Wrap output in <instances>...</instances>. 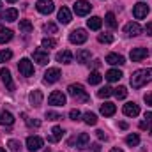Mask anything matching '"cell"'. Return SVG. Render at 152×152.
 I'll use <instances>...</instances> for the list:
<instances>
[{
  "mask_svg": "<svg viewBox=\"0 0 152 152\" xmlns=\"http://www.w3.org/2000/svg\"><path fill=\"white\" fill-rule=\"evenodd\" d=\"M115 112H117V108H115L113 103H104V104H101V113L104 115V117H112V115H115Z\"/></svg>",
  "mask_w": 152,
  "mask_h": 152,
  "instance_id": "cb8c5ba5",
  "label": "cell"
},
{
  "mask_svg": "<svg viewBox=\"0 0 152 152\" xmlns=\"http://www.w3.org/2000/svg\"><path fill=\"white\" fill-rule=\"evenodd\" d=\"M149 126H151V124H149V122H145V120H142V122H140V129H147Z\"/></svg>",
  "mask_w": 152,
  "mask_h": 152,
  "instance_id": "681fc988",
  "label": "cell"
},
{
  "mask_svg": "<svg viewBox=\"0 0 152 152\" xmlns=\"http://www.w3.org/2000/svg\"><path fill=\"white\" fill-rule=\"evenodd\" d=\"M14 117L11 112H0V126H12Z\"/></svg>",
  "mask_w": 152,
  "mask_h": 152,
  "instance_id": "7402d4cb",
  "label": "cell"
},
{
  "mask_svg": "<svg viewBox=\"0 0 152 152\" xmlns=\"http://www.w3.org/2000/svg\"><path fill=\"white\" fill-rule=\"evenodd\" d=\"M113 94L117 99H126L127 97V88L126 87H117V88H113Z\"/></svg>",
  "mask_w": 152,
  "mask_h": 152,
  "instance_id": "d6a6232c",
  "label": "cell"
},
{
  "mask_svg": "<svg viewBox=\"0 0 152 152\" xmlns=\"http://www.w3.org/2000/svg\"><path fill=\"white\" fill-rule=\"evenodd\" d=\"M44 32H46V34H57V25L51 23V21L46 23V25H44Z\"/></svg>",
  "mask_w": 152,
  "mask_h": 152,
  "instance_id": "ab89813d",
  "label": "cell"
},
{
  "mask_svg": "<svg viewBox=\"0 0 152 152\" xmlns=\"http://www.w3.org/2000/svg\"><path fill=\"white\" fill-rule=\"evenodd\" d=\"M7 2H11V4H12V2H16V0H7Z\"/></svg>",
  "mask_w": 152,
  "mask_h": 152,
  "instance_id": "db71d44e",
  "label": "cell"
},
{
  "mask_svg": "<svg viewBox=\"0 0 152 152\" xmlns=\"http://www.w3.org/2000/svg\"><path fill=\"white\" fill-rule=\"evenodd\" d=\"M62 136H64V129L60 126H55L51 129V136H48V142H58L62 140Z\"/></svg>",
  "mask_w": 152,
  "mask_h": 152,
  "instance_id": "44dd1931",
  "label": "cell"
},
{
  "mask_svg": "<svg viewBox=\"0 0 152 152\" xmlns=\"http://www.w3.org/2000/svg\"><path fill=\"white\" fill-rule=\"evenodd\" d=\"M101 151V145H99V143H94V145H92V151L90 152H99Z\"/></svg>",
  "mask_w": 152,
  "mask_h": 152,
  "instance_id": "c3c4849f",
  "label": "cell"
},
{
  "mask_svg": "<svg viewBox=\"0 0 152 152\" xmlns=\"http://www.w3.org/2000/svg\"><path fill=\"white\" fill-rule=\"evenodd\" d=\"M41 44H42V48H48V50H50V48H55V46H57V41L51 39V37H44Z\"/></svg>",
  "mask_w": 152,
  "mask_h": 152,
  "instance_id": "f35d334b",
  "label": "cell"
},
{
  "mask_svg": "<svg viewBox=\"0 0 152 152\" xmlns=\"http://www.w3.org/2000/svg\"><path fill=\"white\" fill-rule=\"evenodd\" d=\"M118 126H120V127H122V129H127V124H126V122H120V124H118Z\"/></svg>",
  "mask_w": 152,
  "mask_h": 152,
  "instance_id": "816d5d0a",
  "label": "cell"
},
{
  "mask_svg": "<svg viewBox=\"0 0 152 152\" xmlns=\"http://www.w3.org/2000/svg\"><path fill=\"white\" fill-rule=\"evenodd\" d=\"M60 76H62V73H60L58 67H50V69L44 73V81H46V83H55V81L60 80Z\"/></svg>",
  "mask_w": 152,
  "mask_h": 152,
  "instance_id": "4fadbf2b",
  "label": "cell"
},
{
  "mask_svg": "<svg viewBox=\"0 0 152 152\" xmlns=\"http://www.w3.org/2000/svg\"><path fill=\"white\" fill-rule=\"evenodd\" d=\"M18 69H20V73L23 76H32L34 75V66H32V62L28 60V58H21L20 62H18Z\"/></svg>",
  "mask_w": 152,
  "mask_h": 152,
  "instance_id": "8992f818",
  "label": "cell"
},
{
  "mask_svg": "<svg viewBox=\"0 0 152 152\" xmlns=\"http://www.w3.org/2000/svg\"><path fill=\"white\" fill-rule=\"evenodd\" d=\"M145 34H147V36H151V37H152V21H151V23H147V25H145Z\"/></svg>",
  "mask_w": 152,
  "mask_h": 152,
  "instance_id": "7bdbcfd3",
  "label": "cell"
},
{
  "mask_svg": "<svg viewBox=\"0 0 152 152\" xmlns=\"http://www.w3.org/2000/svg\"><path fill=\"white\" fill-rule=\"evenodd\" d=\"M122 112H124V115H127V117H136V115L140 113V106L136 103H127V104H124Z\"/></svg>",
  "mask_w": 152,
  "mask_h": 152,
  "instance_id": "e0dca14e",
  "label": "cell"
},
{
  "mask_svg": "<svg viewBox=\"0 0 152 152\" xmlns=\"http://www.w3.org/2000/svg\"><path fill=\"white\" fill-rule=\"evenodd\" d=\"M129 57H131L133 62H140V60H143V58L149 57V48H133L131 53H129Z\"/></svg>",
  "mask_w": 152,
  "mask_h": 152,
  "instance_id": "30bf717a",
  "label": "cell"
},
{
  "mask_svg": "<svg viewBox=\"0 0 152 152\" xmlns=\"http://www.w3.org/2000/svg\"><path fill=\"white\" fill-rule=\"evenodd\" d=\"M145 122H149V124L152 122V112H147L145 113Z\"/></svg>",
  "mask_w": 152,
  "mask_h": 152,
  "instance_id": "7dc6e473",
  "label": "cell"
},
{
  "mask_svg": "<svg viewBox=\"0 0 152 152\" xmlns=\"http://www.w3.org/2000/svg\"><path fill=\"white\" fill-rule=\"evenodd\" d=\"M149 14V5L145 4V2H138L134 7H133V16L136 18V20H142V18H145Z\"/></svg>",
  "mask_w": 152,
  "mask_h": 152,
  "instance_id": "9c48e42d",
  "label": "cell"
},
{
  "mask_svg": "<svg viewBox=\"0 0 152 152\" xmlns=\"http://www.w3.org/2000/svg\"><path fill=\"white\" fill-rule=\"evenodd\" d=\"M131 87L133 88H142L145 83H149L152 81V69H138V71H134L133 75H131Z\"/></svg>",
  "mask_w": 152,
  "mask_h": 152,
  "instance_id": "6da1fadb",
  "label": "cell"
},
{
  "mask_svg": "<svg viewBox=\"0 0 152 152\" xmlns=\"http://www.w3.org/2000/svg\"><path fill=\"white\" fill-rule=\"evenodd\" d=\"M20 30H21V32H25V34H28V32H32V30H34V25H32L28 20H21V21H20Z\"/></svg>",
  "mask_w": 152,
  "mask_h": 152,
  "instance_id": "f546056e",
  "label": "cell"
},
{
  "mask_svg": "<svg viewBox=\"0 0 152 152\" xmlns=\"http://www.w3.org/2000/svg\"><path fill=\"white\" fill-rule=\"evenodd\" d=\"M7 147L11 149V152H21V143L18 140H9L7 142Z\"/></svg>",
  "mask_w": 152,
  "mask_h": 152,
  "instance_id": "d590c367",
  "label": "cell"
},
{
  "mask_svg": "<svg viewBox=\"0 0 152 152\" xmlns=\"http://www.w3.org/2000/svg\"><path fill=\"white\" fill-rule=\"evenodd\" d=\"M55 58H57V62H60V64H71V62H73V53H71L69 50H62V51H58V53L55 55Z\"/></svg>",
  "mask_w": 152,
  "mask_h": 152,
  "instance_id": "2e32d148",
  "label": "cell"
},
{
  "mask_svg": "<svg viewBox=\"0 0 152 152\" xmlns=\"http://www.w3.org/2000/svg\"><path fill=\"white\" fill-rule=\"evenodd\" d=\"M124 32H126V36H129V37H136V36L142 34V27H140V23L131 21V23H127V25L124 27Z\"/></svg>",
  "mask_w": 152,
  "mask_h": 152,
  "instance_id": "5bb4252c",
  "label": "cell"
},
{
  "mask_svg": "<svg viewBox=\"0 0 152 152\" xmlns=\"http://www.w3.org/2000/svg\"><path fill=\"white\" fill-rule=\"evenodd\" d=\"M32 57H34V62H37L39 66H46V64L50 62V55H48V51H44L42 48H37Z\"/></svg>",
  "mask_w": 152,
  "mask_h": 152,
  "instance_id": "7c38bea8",
  "label": "cell"
},
{
  "mask_svg": "<svg viewBox=\"0 0 152 152\" xmlns=\"http://www.w3.org/2000/svg\"><path fill=\"white\" fill-rule=\"evenodd\" d=\"M143 99H145V103H147V104H151V106H152V94H147Z\"/></svg>",
  "mask_w": 152,
  "mask_h": 152,
  "instance_id": "bcb514c9",
  "label": "cell"
},
{
  "mask_svg": "<svg viewBox=\"0 0 152 152\" xmlns=\"http://www.w3.org/2000/svg\"><path fill=\"white\" fill-rule=\"evenodd\" d=\"M69 117H71V120H80L81 113H80V110H71L69 112Z\"/></svg>",
  "mask_w": 152,
  "mask_h": 152,
  "instance_id": "b9f144b4",
  "label": "cell"
},
{
  "mask_svg": "<svg viewBox=\"0 0 152 152\" xmlns=\"http://www.w3.org/2000/svg\"><path fill=\"white\" fill-rule=\"evenodd\" d=\"M122 76H124L122 71H118V69H110V71L106 73V80H108V81H118Z\"/></svg>",
  "mask_w": 152,
  "mask_h": 152,
  "instance_id": "4316f807",
  "label": "cell"
},
{
  "mask_svg": "<svg viewBox=\"0 0 152 152\" xmlns=\"http://www.w3.org/2000/svg\"><path fill=\"white\" fill-rule=\"evenodd\" d=\"M96 134H97V138H99V140H106V138H108V136L104 134V131H101V129H99V131H96Z\"/></svg>",
  "mask_w": 152,
  "mask_h": 152,
  "instance_id": "ee69618b",
  "label": "cell"
},
{
  "mask_svg": "<svg viewBox=\"0 0 152 152\" xmlns=\"http://www.w3.org/2000/svg\"><path fill=\"white\" fill-rule=\"evenodd\" d=\"M110 152H124V151H120V149H112Z\"/></svg>",
  "mask_w": 152,
  "mask_h": 152,
  "instance_id": "f5cc1de1",
  "label": "cell"
},
{
  "mask_svg": "<svg viewBox=\"0 0 152 152\" xmlns=\"http://www.w3.org/2000/svg\"><path fill=\"white\" fill-rule=\"evenodd\" d=\"M71 145H76V149H85V147H88V143H90V136L87 134V133H80L76 138H73L71 142H69Z\"/></svg>",
  "mask_w": 152,
  "mask_h": 152,
  "instance_id": "5b68a950",
  "label": "cell"
},
{
  "mask_svg": "<svg viewBox=\"0 0 152 152\" xmlns=\"http://www.w3.org/2000/svg\"><path fill=\"white\" fill-rule=\"evenodd\" d=\"M101 25H103V21H101V18H97V16H92L90 20H87V27H88L90 30H99Z\"/></svg>",
  "mask_w": 152,
  "mask_h": 152,
  "instance_id": "d4e9b609",
  "label": "cell"
},
{
  "mask_svg": "<svg viewBox=\"0 0 152 152\" xmlns=\"http://www.w3.org/2000/svg\"><path fill=\"white\" fill-rule=\"evenodd\" d=\"M58 21H60L62 25L71 23V11H69L67 7H60V9H58Z\"/></svg>",
  "mask_w": 152,
  "mask_h": 152,
  "instance_id": "ffe728a7",
  "label": "cell"
},
{
  "mask_svg": "<svg viewBox=\"0 0 152 152\" xmlns=\"http://www.w3.org/2000/svg\"><path fill=\"white\" fill-rule=\"evenodd\" d=\"M99 66H101V60H97V58H96V60H92V67H96V69H97Z\"/></svg>",
  "mask_w": 152,
  "mask_h": 152,
  "instance_id": "f907efd6",
  "label": "cell"
},
{
  "mask_svg": "<svg viewBox=\"0 0 152 152\" xmlns=\"http://www.w3.org/2000/svg\"><path fill=\"white\" fill-rule=\"evenodd\" d=\"M0 78H2V81H4V85L7 87V90H14V81H12V76H11V71L7 69V67H2L0 69Z\"/></svg>",
  "mask_w": 152,
  "mask_h": 152,
  "instance_id": "8fae6325",
  "label": "cell"
},
{
  "mask_svg": "<svg viewBox=\"0 0 152 152\" xmlns=\"http://www.w3.org/2000/svg\"><path fill=\"white\" fill-rule=\"evenodd\" d=\"M106 64H110V66H124V64H126V58H124L122 55L110 53V55L106 57Z\"/></svg>",
  "mask_w": 152,
  "mask_h": 152,
  "instance_id": "ac0fdd59",
  "label": "cell"
},
{
  "mask_svg": "<svg viewBox=\"0 0 152 152\" xmlns=\"http://www.w3.org/2000/svg\"><path fill=\"white\" fill-rule=\"evenodd\" d=\"M67 92H69V96L75 97V99H80V101H90V97L87 96L83 85H80V83H73V85H69V87H67Z\"/></svg>",
  "mask_w": 152,
  "mask_h": 152,
  "instance_id": "7a4b0ae2",
  "label": "cell"
},
{
  "mask_svg": "<svg viewBox=\"0 0 152 152\" xmlns=\"http://www.w3.org/2000/svg\"><path fill=\"white\" fill-rule=\"evenodd\" d=\"M83 122L88 124V126H96V124H97V117H96V113L87 112V113L83 115Z\"/></svg>",
  "mask_w": 152,
  "mask_h": 152,
  "instance_id": "4dcf8cb0",
  "label": "cell"
},
{
  "mask_svg": "<svg viewBox=\"0 0 152 152\" xmlns=\"http://www.w3.org/2000/svg\"><path fill=\"white\" fill-rule=\"evenodd\" d=\"M28 101L32 106H41L42 104V92L41 90H32L28 94Z\"/></svg>",
  "mask_w": 152,
  "mask_h": 152,
  "instance_id": "d6986e66",
  "label": "cell"
},
{
  "mask_svg": "<svg viewBox=\"0 0 152 152\" xmlns=\"http://www.w3.org/2000/svg\"><path fill=\"white\" fill-rule=\"evenodd\" d=\"M97 41L99 42H104V44H110V42H113V36L112 34H99L97 36Z\"/></svg>",
  "mask_w": 152,
  "mask_h": 152,
  "instance_id": "74e56055",
  "label": "cell"
},
{
  "mask_svg": "<svg viewBox=\"0 0 152 152\" xmlns=\"http://www.w3.org/2000/svg\"><path fill=\"white\" fill-rule=\"evenodd\" d=\"M48 103L51 106H64L66 104V96L62 92H58V90H53L50 94V97H48Z\"/></svg>",
  "mask_w": 152,
  "mask_h": 152,
  "instance_id": "52a82bcc",
  "label": "cell"
},
{
  "mask_svg": "<svg viewBox=\"0 0 152 152\" xmlns=\"http://www.w3.org/2000/svg\"><path fill=\"white\" fill-rule=\"evenodd\" d=\"M126 143L129 147H136L140 143V136L138 134H129V136H126Z\"/></svg>",
  "mask_w": 152,
  "mask_h": 152,
  "instance_id": "e575fe53",
  "label": "cell"
},
{
  "mask_svg": "<svg viewBox=\"0 0 152 152\" xmlns=\"http://www.w3.org/2000/svg\"><path fill=\"white\" fill-rule=\"evenodd\" d=\"M42 147V138L41 136H28L27 138V149L30 152H36Z\"/></svg>",
  "mask_w": 152,
  "mask_h": 152,
  "instance_id": "9a60e30c",
  "label": "cell"
},
{
  "mask_svg": "<svg viewBox=\"0 0 152 152\" xmlns=\"http://www.w3.org/2000/svg\"><path fill=\"white\" fill-rule=\"evenodd\" d=\"M112 94H113V88H112V87H103V88H99V90H97V96H99L101 99L110 97Z\"/></svg>",
  "mask_w": 152,
  "mask_h": 152,
  "instance_id": "836d02e7",
  "label": "cell"
},
{
  "mask_svg": "<svg viewBox=\"0 0 152 152\" xmlns=\"http://www.w3.org/2000/svg\"><path fill=\"white\" fill-rule=\"evenodd\" d=\"M151 134H152V129H151Z\"/></svg>",
  "mask_w": 152,
  "mask_h": 152,
  "instance_id": "9f6ffc18",
  "label": "cell"
},
{
  "mask_svg": "<svg viewBox=\"0 0 152 152\" xmlns=\"http://www.w3.org/2000/svg\"><path fill=\"white\" fill-rule=\"evenodd\" d=\"M0 7H2V4H0Z\"/></svg>",
  "mask_w": 152,
  "mask_h": 152,
  "instance_id": "6f0895ef",
  "label": "cell"
},
{
  "mask_svg": "<svg viewBox=\"0 0 152 152\" xmlns=\"http://www.w3.org/2000/svg\"><path fill=\"white\" fill-rule=\"evenodd\" d=\"M104 21H106V25H108L110 28H117V25H118L113 12H108V14H106V18H104Z\"/></svg>",
  "mask_w": 152,
  "mask_h": 152,
  "instance_id": "1f68e13d",
  "label": "cell"
},
{
  "mask_svg": "<svg viewBox=\"0 0 152 152\" xmlns=\"http://www.w3.org/2000/svg\"><path fill=\"white\" fill-rule=\"evenodd\" d=\"M36 9H37L41 14H51V12H53V9H55L53 0H37Z\"/></svg>",
  "mask_w": 152,
  "mask_h": 152,
  "instance_id": "ba28073f",
  "label": "cell"
},
{
  "mask_svg": "<svg viewBox=\"0 0 152 152\" xmlns=\"http://www.w3.org/2000/svg\"><path fill=\"white\" fill-rule=\"evenodd\" d=\"M87 39H88V34H87L85 28H76V30H73V32L69 34V41H71L73 44H83Z\"/></svg>",
  "mask_w": 152,
  "mask_h": 152,
  "instance_id": "3957f363",
  "label": "cell"
},
{
  "mask_svg": "<svg viewBox=\"0 0 152 152\" xmlns=\"http://www.w3.org/2000/svg\"><path fill=\"white\" fill-rule=\"evenodd\" d=\"M2 20H5V21H16L18 20V9H5L2 12Z\"/></svg>",
  "mask_w": 152,
  "mask_h": 152,
  "instance_id": "603a6c76",
  "label": "cell"
},
{
  "mask_svg": "<svg viewBox=\"0 0 152 152\" xmlns=\"http://www.w3.org/2000/svg\"><path fill=\"white\" fill-rule=\"evenodd\" d=\"M11 58H12V51L11 50H2L0 51V64H4V62H7Z\"/></svg>",
  "mask_w": 152,
  "mask_h": 152,
  "instance_id": "8d00e7d4",
  "label": "cell"
},
{
  "mask_svg": "<svg viewBox=\"0 0 152 152\" xmlns=\"http://www.w3.org/2000/svg\"><path fill=\"white\" fill-rule=\"evenodd\" d=\"M46 118H48V120H60L62 115L55 113V112H46Z\"/></svg>",
  "mask_w": 152,
  "mask_h": 152,
  "instance_id": "60d3db41",
  "label": "cell"
},
{
  "mask_svg": "<svg viewBox=\"0 0 152 152\" xmlns=\"http://www.w3.org/2000/svg\"><path fill=\"white\" fill-rule=\"evenodd\" d=\"M90 11H92V4H90V2H87V0H78V2L75 4L76 16H87Z\"/></svg>",
  "mask_w": 152,
  "mask_h": 152,
  "instance_id": "277c9868",
  "label": "cell"
},
{
  "mask_svg": "<svg viewBox=\"0 0 152 152\" xmlns=\"http://www.w3.org/2000/svg\"><path fill=\"white\" fill-rule=\"evenodd\" d=\"M101 80H103V76H101L99 71H92L90 76H88V83H90V85H99Z\"/></svg>",
  "mask_w": 152,
  "mask_h": 152,
  "instance_id": "f1b7e54d",
  "label": "cell"
},
{
  "mask_svg": "<svg viewBox=\"0 0 152 152\" xmlns=\"http://www.w3.org/2000/svg\"><path fill=\"white\" fill-rule=\"evenodd\" d=\"M0 152H5V151H4V149H2V147H0Z\"/></svg>",
  "mask_w": 152,
  "mask_h": 152,
  "instance_id": "11a10c76",
  "label": "cell"
},
{
  "mask_svg": "<svg viewBox=\"0 0 152 152\" xmlns=\"http://www.w3.org/2000/svg\"><path fill=\"white\" fill-rule=\"evenodd\" d=\"M11 39H12V30H9V28H2L0 30V44L9 42Z\"/></svg>",
  "mask_w": 152,
  "mask_h": 152,
  "instance_id": "83f0119b",
  "label": "cell"
},
{
  "mask_svg": "<svg viewBox=\"0 0 152 152\" xmlns=\"http://www.w3.org/2000/svg\"><path fill=\"white\" fill-rule=\"evenodd\" d=\"M76 60H78L80 64H87V62L90 60V51H88V50H80V51L76 53Z\"/></svg>",
  "mask_w": 152,
  "mask_h": 152,
  "instance_id": "484cf974",
  "label": "cell"
},
{
  "mask_svg": "<svg viewBox=\"0 0 152 152\" xmlns=\"http://www.w3.org/2000/svg\"><path fill=\"white\" fill-rule=\"evenodd\" d=\"M28 126H34V127H39V126H41V120H28Z\"/></svg>",
  "mask_w": 152,
  "mask_h": 152,
  "instance_id": "f6af8a7d",
  "label": "cell"
}]
</instances>
